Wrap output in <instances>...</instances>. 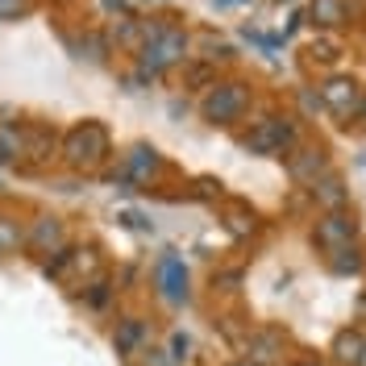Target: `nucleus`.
Segmentation results:
<instances>
[{
	"label": "nucleus",
	"instance_id": "nucleus-1",
	"mask_svg": "<svg viewBox=\"0 0 366 366\" xmlns=\"http://www.w3.org/2000/svg\"><path fill=\"white\" fill-rule=\"evenodd\" d=\"M187 59V34H183L179 25H167V21H154L146 25V42H142V67H137V75L146 79H154V75H162L167 67H175V63H183Z\"/></svg>",
	"mask_w": 366,
	"mask_h": 366
},
{
	"label": "nucleus",
	"instance_id": "nucleus-2",
	"mask_svg": "<svg viewBox=\"0 0 366 366\" xmlns=\"http://www.w3.org/2000/svg\"><path fill=\"white\" fill-rule=\"evenodd\" d=\"M63 159H67V167H75V171H96V167H104V159H109V129H104L100 121H79V125L63 137Z\"/></svg>",
	"mask_w": 366,
	"mask_h": 366
},
{
	"label": "nucleus",
	"instance_id": "nucleus-3",
	"mask_svg": "<svg viewBox=\"0 0 366 366\" xmlns=\"http://www.w3.org/2000/svg\"><path fill=\"white\" fill-rule=\"evenodd\" d=\"M246 109V92L237 88V84H221V88H212L204 96V117L212 125H229V121H237Z\"/></svg>",
	"mask_w": 366,
	"mask_h": 366
},
{
	"label": "nucleus",
	"instance_id": "nucleus-4",
	"mask_svg": "<svg viewBox=\"0 0 366 366\" xmlns=\"http://www.w3.org/2000/svg\"><path fill=\"white\" fill-rule=\"evenodd\" d=\"M292 137H296L292 121H283V117H267V121L246 137V150H254V154H279L283 146H292Z\"/></svg>",
	"mask_w": 366,
	"mask_h": 366
},
{
	"label": "nucleus",
	"instance_id": "nucleus-5",
	"mask_svg": "<svg viewBox=\"0 0 366 366\" xmlns=\"http://www.w3.org/2000/svg\"><path fill=\"white\" fill-rule=\"evenodd\" d=\"M63 246H67V233H63L59 217H38L34 229L25 233V250L29 254H59Z\"/></svg>",
	"mask_w": 366,
	"mask_h": 366
},
{
	"label": "nucleus",
	"instance_id": "nucleus-6",
	"mask_svg": "<svg viewBox=\"0 0 366 366\" xmlns=\"http://www.w3.org/2000/svg\"><path fill=\"white\" fill-rule=\"evenodd\" d=\"M320 96H325V104L337 117H350V113L362 109V88H358L354 79H329V84L320 88Z\"/></svg>",
	"mask_w": 366,
	"mask_h": 366
},
{
	"label": "nucleus",
	"instance_id": "nucleus-7",
	"mask_svg": "<svg viewBox=\"0 0 366 366\" xmlns=\"http://www.w3.org/2000/svg\"><path fill=\"white\" fill-rule=\"evenodd\" d=\"M159 287H162V296L171 300V304H183V300H187V271H183V258L167 254V258L159 262Z\"/></svg>",
	"mask_w": 366,
	"mask_h": 366
},
{
	"label": "nucleus",
	"instance_id": "nucleus-8",
	"mask_svg": "<svg viewBox=\"0 0 366 366\" xmlns=\"http://www.w3.org/2000/svg\"><path fill=\"white\" fill-rule=\"evenodd\" d=\"M350 237H354V221L342 217V212H333V217H325L317 225V242L325 250H345L350 246Z\"/></svg>",
	"mask_w": 366,
	"mask_h": 366
},
{
	"label": "nucleus",
	"instance_id": "nucleus-9",
	"mask_svg": "<svg viewBox=\"0 0 366 366\" xmlns=\"http://www.w3.org/2000/svg\"><path fill=\"white\" fill-rule=\"evenodd\" d=\"M154 167H159V159H154V150L150 146H134L125 159H121V179L129 183H146L150 175H154Z\"/></svg>",
	"mask_w": 366,
	"mask_h": 366
},
{
	"label": "nucleus",
	"instance_id": "nucleus-10",
	"mask_svg": "<svg viewBox=\"0 0 366 366\" xmlns=\"http://www.w3.org/2000/svg\"><path fill=\"white\" fill-rule=\"evenodd\" d=\"M312 21L325 25V29H333V25L345 21V0H312Z\"/></svg>",
	"mask_w": 366,
	"mask_h": 366
},
{
	"label": "nucleus",
	"instance_id": "nucleus-11",
	"mask_svg": "<svg viewBox=\"0 0 366 366\" xmlns=\"http://www.w3.org/2000/svg\"><path fill=\"white\" fill-rule=\"evenodd\" d=\"M17 154H21V134H17V125H0V167L17 162Z\"/></svg>",
	"mask_w": 366,
	"mask_h": 366
},
{
	"label": "nucleus",
	"instance_id": "nucleus-12",
	"mask_svg": "<svg viewBox=\"0 0 366 366\" xmlns=\"http://www.w3.org/2000/svg\"><path fill=\"white\" fill-rule=\"evenodd\" d=\"M320 167H325L320 150H300L296 159H292V175H296V179H312Z\"/></svg>",
	"mask_w": 366,
	"mask_h": 366
},
{
	"label": "nucleus",
	"instance_id": "nucleus-13",
	"mask_svg": "<svg viewBox=\"0 0 366 366\" xmlns=\"http://www.w3.org/2000/svg\"><path fill=\"white\" fill-rule=\"evenodd\" d=\"M142 337H146V325H142V320H125V325L117 329L113 345H117V350H121V354H129V350H134V345L142 342Z\"/></svg>",
	"mask_w": 366,
	"mask_h": 366
},
{
	"label": "nucleus",
	"instance_id": "nucleus-14",
	"mask_svg": "<svg viewBox=\"0 0 366 366\" xmlns=\"http://www.w3.org/2000/svg\"><path fill=\"white\" fill-rule=\"evenodd\" d=\"M25 246V233L17 229V221L0 217V254H17Z\"/></svg>",
	"mask_w": 366,
	"mask_h": 366
},
{
	"label": "nucleus",
	"instance_id": "nucleus-15",
	"mask_svg": "<svg viewBox=\"0 0 366 366\" xmlns=\"http://www.w3.org/2000/svg\"><path fill=\"white\" fill-rule=\"evenodd\" d=\"M312 192H317V196H320V200H325L329 208H342V204H345V192H342V183H337V179L312 183Z\"/></svg>",
	"mask_w": 366,
	"mask_h": 366
},
{
	"label": "nucleus",
	"instance_id": "nucleus-16",
	"mask_svg": "<svg viewBox=\"0 0 366 366\" xmlns=\"http://www.w3.org/2000/svg\"><path fill=\"white\" fill-rule=\"evenodd\" d=\"M29 9V0H0V21H13Z\"/></svg>",
	"mask_w": 366,
	"mask_h": 366
},
{
	"label": "nucleus",
	"instance_id": "nucleus-17",
	"mask_svg": "<svg viewBox=\"0 0 366 366\" xmlns=\"http://www.w3.org/2000/svg\"><path fill=\"white\" fill-rule=\"evenodd\" d=\"M92 304H96V308H100V304H104V300H109V292H104V283H96V287H92Z\"/></svg>",
	"mask_w": 366,
	"mask_h": 366
},
{
	"label": "nucleus",
	"instance_id": "nucleus-18",
	"mask_svg": "<svg viewBox=\"0 0 366 366\" xmlns=\"http://www.w3.org/2000/svg\"><path fill=\"white\" fill-rule=\"evenodd\" d=\"M212 4H221V9H229V4H246V0H212Z\"/></svg>",
	"mask_w": 366,
	"mask_h": 366
},
{
	"label": "nucleus",
	"instance_id": "nucleus-19",
	"mask_svg": "<svg viewBox=\"0 0 366 366\" xmlns=\"http://www.w3.org/2000/svg\"><path fill=\"white\" fill-rule=\"evenodd\" d=\"M358 366H366V345H362V354H358Z\"/></svg>",
	"mask_w": 366,
	"mask_h": 366
},
{
	"label": "nucleus",
	"instance_id": "nucleus-20",
	"mask_svg": "<svg viewBox=\"0 0 366 366\" xmlns=\"http://www.w3.org/2000/svg\"><path fill=\"white\" fill-rule=\"evenodd\" d=\"M304 366H317V362H304Z\"/></svg>",
	"mask_w": 366,
	"mask_h": 366
},
{
	"label": "nucleus",
	"instance_id": "nucleus-21",
	"mask_svg": "<svg viewBox=\"0 0 366 366\" xmlns=\"http://www.w3.org/2000/svg\"><path fill=\"white\" fill-rule=\"evenodd\" d=\"M237 366H246V362H237Z\"/></svg>",
	"mask_w": 366,
	"mask_h": 366
}]
</instances>
